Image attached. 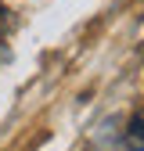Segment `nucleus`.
<instances>
[{
    "mask_svg": "<svg viewBox=\"0 0 144 151\" xmlns=\"http://www.w3.org/2000/svg\"><path fill=\"white\" fill-rule=\"evenodd\" d=\"M0 25H7V11L4 7H0Z\"/></svg>",
    "mask_w": 144,
    "mask_h": 151,
    "instance_id": "f03ea898",
    "label": "nucleus"
},
{
    "mask_svg": "<svg viewBox=\"0 0 144 151\" xmlns=\"http://www.w3.org/2000/svg\"><path fill=\"white\" fill-rule=\"evenodd\" d=\"M122 147L126 151H144V115H137L130 122V129H126V137H122Z\"/></svg>",
    "mask_w": 144,
    "mask_h": 151,
    "instance_id": "f257e3e1",
    "label": "nucleus"
}]
</instances>
